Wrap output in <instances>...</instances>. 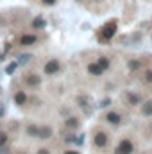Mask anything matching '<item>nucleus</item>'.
Masks as SVG:
<instances>
[{
    "label": "nucleus",
    "mask_w": 152,
    "mask_h": 154,
    "mask_svg": "<svg viewBox=\"0 0 152 154\" xmlns=\"http://www.w3.org/2000/svg\"><path fill=\"white\" fill-rule=\"evenodd\" d=\"M13 100H14L16 106H25V104L29 102V95H27L25 91H16V93L13 95Z\"/></svg>",
    "instance_id": "obj_9"
},
{
    "label": "nucleus",
    "mask_w": 152,
    "mask_h": 154,
    "mask_svg": "<svg viewBox=\"0 0 152 154\" xmlns=\"http://www.w3.org/2000/svg\"><path fill=\"white\" fill-rule=\"evenodd\" d=\"M143 81H145L147 84H152V68L145 70V74H143Z\"/></svg>",
    "instance_id": "obj_21"
},
{
    "label": "nucleus",
    "mask_w": 152,
    "mask_h": 154,
    "mask_svg": "<svg viewBox=\"0 0 152 154\" xmlns=\"http://www.w3.org/2000/svg\"><path fill=\"white\" fill-rule=\"evenodd\" d=\"M93 145L97 149H106L109 145V134L104 131V129H99L95 134H93Z\"/></svg>",
    "instance_id": "obj_3"
},
{
    "label": "nucleus",
    "mask_w": 152,
    "mask_h": 154,
    "mask_svg": "<svg viewBox=\"0 0 152 154\" xmlns=\"http://www.w3.org/2000/svg\"><path fill=\"white\" fill-rule=\"evenodd\" d=\"M86 70H88V74L90 75H93V77H100L102 74H104V70L100 68V65L95 61V63H90L88 66H86Z\"/></svg>",
    "instance_id": "obj_10"
},
{
    "label": "nucleus",
    "mask_w": 152,
    "mask_h": 154,
    "mask_svg": "<svg viewBox=\"0 0 152 154\" xmlns=\"http://www.w3.org/2000/svg\"><path fill=\"white\" fill-rule=\"evenodd\" d=\"M104 120H106L109 125H114V127H118V125L122 124V115H120L118 111H108V113L104 115Z\"/></svg>",
    "instance_id": "obj_7"
},
{
    "label": "nucleus",
    "mask_w": 152,
    "mask_h": 154,
    "mask_svg": "<svg viewBox=\"0 0 152 154\" xmlns=\"http://www.w3.org/2000/svg\"><path fill=\"white\" fill-rule=\"evenodd\" d=\"M59 70H61L59 59H50V61H47L45 66H43V74H45V75H56Z\"/></svg>",
    "instance_id": "obj_6"
},
{
    "label": "nucleus",
    "mask_w": 152,
    "mask_h": 154,
    "mask_svg": "<svg viewBox=\"0 0 152 154\" xmlns=\"http://www.w3.org/2000/svg\"><path fill=\"white\" fill-rule=\"evenodd\" d=\"M36 154H50V149H47V147H43V149H38V152Z\"/></svg>",
    "instance_id": "obj_25"
},
{
    "label": "nucleus",
    "mask_w": 152,
    "mask_h": 154,
    "mask_svg": "<svg viewBox=\"0 0 152 154\" xmlns=\"http://www.w3.org/2000/svg\"><path fill=\"white\" fill-rule=\"evenodd\" d=\"M134 151H136L134 142H132L131 138H122V140L116 143L113 154H134Z\"/></svg>",
    "instance_id": "obj_2"
},
{
    "label": "nucleus",
    "mask_w": 152,
    "mask_h": 154,
    "mask_svg": "<svg viewBox=\"0 0 152 154\" xmlns=\"http://www.w3.org/2000/svg\"><path fill=\"white\" fill-rule=\"evenodd\" d=\"M4 111H5V108H4V104H0V116L4 115Z\"/></svg>",
    "instance_id": "obj_29"
},
{
    "label": "nucleus",
    "mask_w": 152,
    "mask_h": 154,
    "mask_svg": "<svg viewBox=\"0 0 152 154\" xmlns=\"http://www.w3.org/2000/svg\"><path fill=\"white\" fill-rule=\"evenodd\" d=\"M97 63L100 65V68H102V70H108V68L111 66V59H109V57H106V56H100V57L97 59Z\"/></svg>",
    "instance_id": "obj_17"
},
{
    "label": "nucleus",
    "mask_w": 152,
    "mask_h": 154,
    "mask_svg": "<svg viewBox=\"0 0 152 154\" xmlns=\"http://www.w3.org/2000/svg\"><path fill=\"white\" fill-rule=\"evenodd\" d=\"M116 29H118V22H116V20H109V22L99 31V39H102V41H109V39L116 34Z\"/></svg>",
    "instance_id": "obj_1"
},
{
    "label": "nucleus",
    "mask_w": 152,
    "mask_h": 154,
    "mask_svg": "<svg viewBox=\"0 0 152 154\" xmlns=\"http://www.w3.org/2000/svg\"><path fill=\"white\" fill-rule=\"evenodd\" d=\"M127 68H129L131 72L140 70V68H141V61H140V59H131V61H127Z\"/></svg>",
    "instance_id": "obj_18"
},
{
    "label": "nucleus",
    "mask_w": 152,
    "mask_h": 154,
    "mask_svg": "<svg viewBox=\"0 0 152 154\" xmlns=\"http://www.w3.org/2000/svg\"><path fill=\"white\" fill-rule=\"evenodd\" d=\"M122 99H123V102L127 104V106H140L141 102H143V97L140 95V93H136V91H123V95H122Z\"/></svg>",
    "instance_id": "obj_4"
},
{
    "label": "nucleus",
    "mask_w": 152,
    "mask_h": 154,
    "mask_svg": "<svg viewBox=\"0 0 152 154\" xmlns=\"http://www.w3.org/2000/svg\"><path fill=\"white\" fill-rule=\"evenodd\" d=\"M5 143H7V133L2 131V133H0V147H4Z\"/></svg>",
    "instance_id": "obj_23"
},
{
    "label": "nucleus",
    "mask_w": 152,
    "mask_h": 154,
    "mask_svg": "<svg viewBox=\"0 0 152 154\" xmlns=\"http://www.w3.org/2000/svg\"><path fill=\"white\" fill-rule=\"evenodd\" d=\"M147 133L150 134V138H152V122H150V124H149V129H147Z\"/></svg>",
    "instance_id": "obj_28"
},
{
    "label": "nucleus",
    "mask_w": 152,
    "mask_h": 154,
    "mask_svg": "<svg viewBox=\"0 0 152 154\" xmlns=\"http://www.w3.org/2000/svg\"><path fill=\"white\" fill-rule=\"evenodd\" d=\"M140 106H141V108H140V115L145 116V118H150L152 116V100L150 99H149V100H143Z\"/></svg>",
    "instance_id": "obj_8"
},
{
    "label": "nucleus",
    "mask_w": 152,
    "mask_h": 154,
    "mask_svg": "<svg viewBox=\"0 0 152 154\" xmlns=\"http://www.w3.org/2000/svg\"><path fill=\"white\" fill-rule=\"evenodd\" d=\"M36 41H38V36H36V34H22L20 45H22V47H31V45H34Z\"/></svg>",
    "instance_id": "obj_12"
},
{
    "label": "nucleus",
    "mask_w": 152,
    "mask_h": 154,
    "mask_svg": "<svg viewBox=\"0 0 152 154\" xmlns=\"http://www.w3.org/2000/svg\"><path fill=\"white\" fill-rule=\"evenodd\" d=\"M23 84L25 86H29V88H39V84H41V77L38 74H34V72H27V74H23Z\"/></svg>",
    "instance_id": "obj_5"
},
{
    "label": "nucleus",
    "mask_w": 152,
    "mask_h": 154,
    "mask_svg": "<svg viewBox=\"0 0 152 154\" xmlns=\"http://www.w3.org/2000/svg\"><path fill=\"white\" fill-rule=\"evenodd\" d=\"M77 102L81 104V108H82V111H84V113H88V115L91 113V108H90V99H88V97H86V99H84V97H79V99H77Z\"/></svg>",
    "instance_id": "obj_16"
},
{
    "label": "nucleus",
    "mask_w": 152,
    "mask_h": 154,
    "mask_svg": "<svg viewBox=\"0 0 152 154\" xmlns=\"http://www.w3.org/2000/svg\"><path fill=\"white\" fill-rule=\"evenodd\" d=\"M45 25H47V20H45L43 16H36V18L31 22V27H32V29H45Z\"/></svg>",
    "instance_id": "obj_15"
},
{
    "label": "nucleus",
    "mask_w": 152,
    "mask_h": 154,
    "mask_svg": "<svg viewBox=\"0 0 152 154\" xmlns=\"http://www.w3.org/2000/svg\"><path fill=\"white\" fill-rule=\"evenodd\" d=\"M56 2H57V0H41V4H43V5H48V7H50V5H56Z\"/></svg>",
    "instance_id": "obj_24"
},
{
    "label": "nucleus",
    "mask_w": 152,
    "mask_h": 154,
    "mask_svg": "<svg viewBox=\"0 0 152 154\" xmlns=\"http://www.w3.org/2000/svg\"><path fill=\"white\" fill-rule=\"evenodd\" d=\"M31 59H32V54H22L18 57V65H27Z\"/></svg>",
    "instance_id": "obj_19"
},
{
    "label": "nucleus",
    "mask_w": 152,
    "mask_h": 154,
    "mask_svg": "<svg viewBox=\"0 0 152 154\" xmlns=\"http://www.w3.org/2000/svg\"><path fill=\"white\" fill-rule=\"evenodd\" d=\"M63 154H81V152H79V151H75V149H66Z\"/></svg>",
    "instance_id": "obj_26"
},
{
    "label": "nucleus",
    "mask_w": 152,
    "mask_h": 154,
    "mask_svg": "<svg viewBox=\"0 0 152 154\" xmlns=\"http://www.w3.org/2000/svg\"><path fill=\"white\" fill-rule=\"evenodd\" d=\"M0 154H9V149L4 145V147H0Z\"/></svg>",
    "instance_id": "obj_27"
},
{
    "label": "nucleus",
    "mask_w": 152,
    "mask_h": 154,
    "mask_svg": "<svg viewBox=\"0 0 152 154\" xmlns=\"http://www.w3.org/2000/svg\"><path fill=\"white\" fill-rule=\"evenodd\" d=\"M65 125H66L68 129H72V131H75V129H79V125H81V122H79V118H77V116H68V118L65 120Z\"/></svg>",
    "instance_id": "obj_13"
},
{
    "label": "nucleus",
    "mask_w": 152,
    "mask_h": 154,
    "mask_svg": "<svg viewBox=\"0 0 152 154\" xmlns=\"http://www.w3.org/2000/svg\"><path fill=\"white\" fill-rule=\"evenodd\" d=\"M52 134H54V129H52L50 125H39L38 138H41V140H48V138H52Z\"/></svg>",
    "instance_id": "obj_11"
},
{
    "label": "nucleus",
    "mask_w": 152,
    "mask_h": 154,
    "mask_svg": "<svg viewBox=\"0 0 152 154\" xmlns=\"http://www.w3.org/2000/svg\"><path fill=\"white\" fill-rule=\"evenodd\" d=\"M38 133H39V125H36V124H29L25 127V134L31 136V138H38Z\"/></svg>",
    "instance_id": "obj_14"
},
{
    "label": "nucleus",
    "mask_w": 152,
    "mask_h": 154,
    "mask_svg": "<svg viewBox=\"0 0 152 154\" xmlns=\"http://www.w3.org/2000/svg\"><path fill=\"white\" fill-rule=\"evenodd\" d=\"M20 65H18V61H14V63H11V65H7V68H5V74H9V75H13L14 72H16V68H18Z\"/></svg>",
    "instance_id": "obj_20"
},
{
    "label": "nucleus",
    "mask_w": 152,
    "mask_h": 154,
    "mask_svg": "<svg viewBox=\"0 0 152 154\" xmlns=\"http://www.w3.org/2000/svg\"><path fill=\"white\" fill-rule=\"evenodd\" d=\"M109 104H111V99H109V97H106V99H102V100L99 102V108H108Z\"/></svg>",
    "instance_id": "obj_22"
}]
</instances>
